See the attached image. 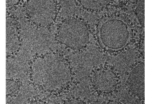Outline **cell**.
<instances>
[{"label": "cell", "mask_w": 145, "mask_h": 104, "mask_svg": "<svg viewBox=\"0 0 145 104\" xmlns=\"http://www.w3.org/2000/svg\"><path fill=\"white\" fill-rule=\"evenodd\" d=\"M30 81L41 90L60 93L69 86L72 80L71 66L64 56L48 52L33 58L29 66Z\"/></svg>", "instance_id": "cell-1"}, {"label": "cell", "mask_w": 145, "mask_h": 104, "mask_svg": "<svg viewBox=\"0 0 145 104\" xmlns=\"http://www.w3.org/2000/svg\"><path fill=\"white\" fill-rule=\"evenodd\" d=\"M97 36L103 48L110 51H118L127 45L131 37V29L122 18L107 17L99 23Z\"/></svg>", "instance_id": "cell-2"}, {"label": "cell", "mask_w": 145, "mask_h": 104, "mask_svg": "<svg viewBox=\"0 0 145 104\" xmlns=\"http://www.w3.org/2000/svg\"><path fill=\"white\" fill-rule=\"evenodd\" d=\"M89 26L81 18L70 17L64 19L57 28L56 38L67 47L80 51L88 45L90 40Z\"/></svg>", "instance_id": "cell-3"}, {"label": "cell", "mask_w": 145, "mask_h": 104, "mask_svg": "<svg viewBox=\"0 0 145 104\" xmlns=\"http://www.w3.org/2000/svg\"><path fill=\"white\" fill-rule=\"evenodd\" d=\"M57 1L53 0H29L25 6L29 20L40 27L50 26L56 21L59 12Z\"/></svg>", "instance_id": "cell-4"}, {"label": "cell", "mask_w": 145, "mask_h": 104, "mask_svg": "<svg viewBox=\"0 0 145 104\" xmlns=\"http://www.w3.org/2000/svg\"><path fill=\"white\" fill-rule=\"evenodd\" d=\"M120 81L117 72L109 66H102L92 72L91 82L95 90L101 94H110L115 91Z\"/></svg>", "instance_id": "cell-5"}, {"label": "cell", "mask_w": 145, "mask_h": 104, "mask_svg": "<svg viewBox=\"0 0 145 104\" xmlns=\"http://www.w3.org/2000/svg\"><path fill=\"white\" fill-rule=\"evenodd\" d=\"M127 86L130 91L134 96L144 100V62L138 63L134 66L128 78Z\"/></svg>", "instance_id": "cell-6"}, {"label": "cell", "mask_w": 145, "mask_h": 104, "mask_svg": "<svg viewBox=\"0 0 145 104\" xmlns=\"http://www.w3.org/2000/svg\"><path fill=\"white\" fill-rule=\"evenodd\" d=\"M6 55L12 56L18 51L21 45L19 29L16 18H6Z\"/></svg>", "instance_id": "cell-7"}, {"label": "cell", "mask_w": 145, "mask_h": 104, "mask_svg": "<svg viewBox=\"0 0 145 104\" xmlns=\"http://www.w3.org/2000/svg\"><path fill=\"white\" fill-rule=\"evenodd\" d=\"M81 6L89 11H98L103 9L111 2L109 1H79Z\"/></svg>", "instance_id": "cell-8"}, {"label": "cell", "mask_w": 145, "mask_h": 104, "mask_svg": "<svg viewBox=\"0 0 145 104\" xmlns=\"http://www.w3.org/2000/svg\"><path fill=\"white\" fill-rule=\"evenodd\" d=\"M135 14L139 24L143 27L145 26V1H137L135 8Z\"/></svg>", "instance_id": "cell-9"}, {"label": "cell", "mask_w": 145, "mask_h": 104, "mask_svg": "<svg viewBox=\"0 0 145 104\" xmlns=\"http://www.w3.org/2000/svg\"><path fill=\"white\" fill-rule=\"evenodd\" d=\"M20 84L19 81L15 80H7L6 94L7 95H12L17 93L19 90Z\"/></svg>", "instance_id": "cell-10"}]
</instances>
